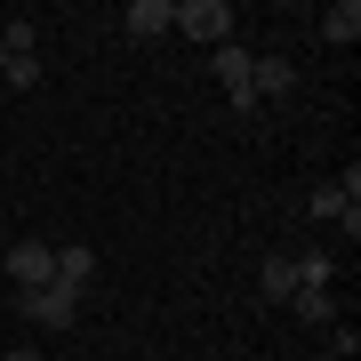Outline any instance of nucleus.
Wrapping results in <instances>:
<instances>
[{"mask_svg":"<svg viewBox=\"0 0 361 361\" xmlns=\"http://www.w3.org/2000/svg\"><path fill=\"white\" fill-rule=\"evenodd\" d=\"M0 65H8V49H0Z\"/></svg>","mask_w":361,"mask_h":361,"instance_id":"nucleus-17","label":"nucleus"},{"mask_svg":"<svg viewBox=\"0 0 361 361\" xmlns=\"http://www.w3.org/2000/svg\"><path fill=\"white\" fill-rule=\"evenodd\" d=\"M313 217H337V225H345V241L361 233V209H353L345 193H337V185H313Z\"/></svg>","mask_w":361,"mask_h":361,"instance_id":"nucleus-8","label":"nucleus"},{"mask_svg":"<svg viewBox=\"0 0 361 361\" xmlns=\"http://www.w3.org/2000/svg\"><path fill=\"white\" fill-rule=\"evenodd\" d=\"M297 89V65H289V56H257V73H249V97H289Z\"/></svg>","mask_w":361,"mask_h":361,"instance_id":"nucleus-6","label":"nucleus"},{"mask_svg":"<svg viewBox=\"0 0 361 361\" xmlns=\"http://www.w3.org/2000/svg\"><path fill=\"white\" fill-rule=\"evenodd\" d=\"M169 32H193V40H209V49H225L233 40V8L225 0H177V8H169Z\"/></svg>","mask_w":361,"mask_h":361,"instance_id":"nucleus-1","label":"nucleus"},{"mask_svg":"<svg viewBox=\"0 0 361 361\" xmlns=\"http://www.w3.org/2000/svg\"><path fill=\"white\" fill-rule=\"evenodd\" d=\"M0 265L16 273V289H49V281H56V249H49V241H16Z\"/></svg>","mask_w":361,"mask_h":361,"instance_id":"nucleus-4","label":"nucleus"},{"mask_svg":"<svg viewBox=\"0 0 361 361\" xmlns=\"http://www.w3.org/2000/svg\"><path fill=\"white\" fill-rule=\"evenodd\" d=\"M257 281H265V297H273V305L305 289V281H297V257H281V249H273V257H265V273H257Z\"/></svg>","mask_w":361,"mask_h":361,"instance_id":"nucleus-9","label":"nucleus"},{"mask_svg":"<svg viewBox=\"0 0 361 361\" xmlns=\"http://www.w3.org/2000/svg\"><path fill=\"white\" fill-rule=\"evenodd\" d=\"M169 8H177V0H129V8H121V32H129V40L169 32Z\"/></svg>","mask_w":361,"mask_h":361,"instance_id":"nucleus-5","label":"nucleus"},{"mask_svg":"<svg viewBox=\"0 0 361 361\" xmlns=\"http://www.w3.org/2000/svg\"><path fill=\"white\" fill-rule=\"evenodd\" d=\"M322 40H361V0H329L322 8Z\"/></svg>","mask_w":361,"mask_h":361,"instance_id":"nucleus-10","label":"nucleus"},{"mask_svg":"<svg viewBox=\"0 0 361 361\" xmlns=\"http://www.w3.org/2000/svg\"><path fill=\"white\" fill-rule=\"evenodd\" d=\"M0 80H8V89H32V80H40V56H8V65H0Z\"/></svg>","mask_w":361,"mask_h":361,"instance_id":"nucleus-14","label":"nucleus"},{"mask_svg":"<svg viewBox=\"0 0 361 361\" xmlns=\"http://www.w3.org/2000/svg\"><path fill=\"white\" fill-rule=\"evenodd\" d=\"M322 361H345V353H322Z\"/></svg>","mask_w":361,"mask_h":361,"instance_id":"nucleus-16","label":"nucleus"},{"mask_svg":"<svg viewBox=\"0 0 361 361\" xmlns=\"http://www.w3.org/2000/svg\"><path fill=\"white\" fill-rule=\"evenodd\" d=\"M8 361H40V353H32V345H16V353H8Z\"/></svg>","mask_w":361,"mask_h":361,"instance_id":"nucleus-15","label":"nucleus"},{"mask_svg":"<svg viewBox=\"0 0 361 361\" xmlns=\"http://www.w3.org/2000/svg\"><path fill=\"white\" fill-rule=\"evenodd\" d=\"M32 40H40V25H25V16L0 25V49H8V56H32Z\"/></svg>","mask_w":361,"mask_h":361,"instance_id":"nucleus-13","label":"nucleus"},{"mask_svg":"<svg viewBox=\"0 0 361 361\" xmlns=\"http://www.w3.org/2000/svg\"><path fill=\"white\" fill-rule=\"evenodd\" d=\"M289 305H297V322H305V329H329V322H337V297H329V289H297Z\"/></svg>","mask_w":361,"mask_h":361,"instance_id":"nucleus-11","label":"nucleus"},{"mask_svg":"<svg viewBox=\"0 0 361 361\" xmlns=\"http://www.w3.org/2000/svg\"><path fill=\"white\" fill-rule=\"evenodd\" d=\"M16 305H25L32 329H73V322H80V297L56 289V281H49V289H16Z\"/></svg>","mask_w":361,"mask_h":361,"instance_id":"nucleus-2","label":"nucleus"},{"mask_svg":"<svg viewBox=\"0 0 361 361\" xmlns=\"http://www.w3.org/2000/svg\"><path fill=\"white\" fill-rule=\"evenodd\" d=\"M89 273H97V257H89L80 241H73V249H56V289H73V297H80V289H89Z\"/></svg>","mask_w":361,"mask_h":361,"instance_id":"nucleus-7","label":"nucleus"},{"mask_svg":"<svg viewBox=\"0 0 361 361\" xmlns=\"http://www.w3.org/2000/svg\"><path fill=\"white\" fill-rule=\"evenodd\" d=\"M249 73H257V56H249L241 40H225V49H217V89L241 104V113H257V97H249Z\"/></svg>","mask_w":361,"mask_h":361,"instance_id":"nucleus-3","label":"nucleus"},{"mask_svg":"<svg viewBox=\"0 0 361 361\" xmlns=\"http://www.w3.org/2000/svg\"><path fill=\"white\" fill-rule=\"evenodd\" d=\"M329 249H305V257H297V281H305V289H329Z\"/></svg>","mask_w":361,"mask_h":361,"instance_id":"nucleus-12","label":"nucleus"}]
</instances>
